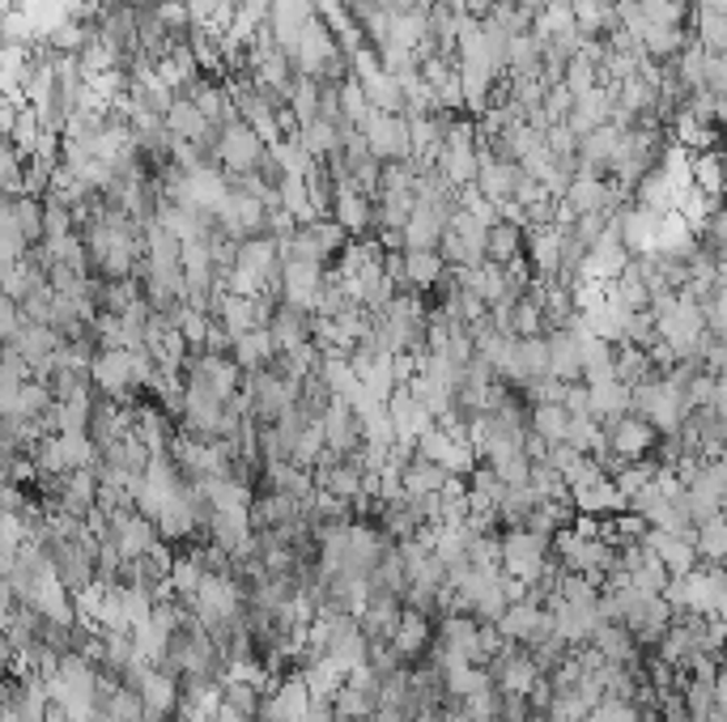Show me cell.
Listing matches in <instances>:
<instances>
[{"instance_id": "cell-31", "label": "cell", "mask_w": 727, "mask_h": 722, "mask_svg": "<svg viewBox=\"0 0 727 722\" xmlns=\"http://www.w3.org/2000/svg\"><path fill=\"white\" fill-rule=\"evenodd\" d=\"M18 4H22V0H0V18H4V13H13Z\"/></svg>"}, {"instance_id": "cell-10", "label": "cell", "mask_w": 727, "mask_h": 722, "mask_svg": "<svg viewBox=\"0 0 727 722\" xmlns=\"http://www.w3.org/2000/svg\"><path fill=\"white\" fill-rule=\"evenodd\" d=\"M430 642H435L430 616H421V612H412V608H400V621H396V633H391V650L400 654V663L421 659V654L430 650Z\"/></svg>"}, {"instance_id": "cell-11", "label": "cell", "mask_w": 727, "mask_h": 722, "mask_svg": "<svg viewBox=\"0 0 727 722\" xmlns=\"http://www.w3.org/2000/svg\"><path fill=\"white\" fill-rule=\"evenodd\" d=\"M442 225H447V209H430V204H412L409 221L400 230L405 251H435L442 239Z\"/></svg>"}, {"instance_id": "cell-13", "label": "cell", "mask_w": 727, "mask_h": 722, "mask_svg": "<svg viewBox=\"0 0 727 722\" xmlns=\"http://www.w3.org/2000/svg\"><path fill=\"white\" fill-rule=\"evenodd\" d=\"M277 358V349H272V337H268V328H251V332H242L235 344H230V361L239 365L242 374H256V370H268Z\"/></svg>"}, {"instance_id": "cell-26", "label": "cell", "mask_w": 727, "mask_h": 722, "mask_svg": "<svg viewBox=\"0 0 727 722\" xmlns=\"http://www.w3.org/2000/svg\"><path fill=\"white\" fill-rule=\"evenodd\" d=\"M510 337L515 340L545 337V311H540V302H532L528 293L515 298V307H510Z\"/></svg>"}, {"instance_id": "cell-32", "label": "cell", "mask_w": 727, "mask_h": 722, "mask_svg": "<svg viewBox=\"0 0 727 722\" xmlns=\"http://www.w3.org/2000/svg\"><path fill=\"white\" fill-rule=\"evenodd\" d=\"M128 4H137V9H149V4H153V0H128Z\"/></svg>"}, {"instance_id": "cell-8", "label": "cell", "mask_w": 727, "mask_h": 722, "mask_svg": "<svg viewBox=\"0 0 727 722\" xmlns=\"http://www.w3.org/2000/svg\"><path fill=\"white\" fill-rule=\"evenodd\" d=\"M205 528H209V544L230 561L251 556V519H247V510H213Z\"/></svg>"}, {"instance_id": "cell-30", "label": "cell", "mask_w": 727, "mask_h": 722, "mask_svg": "<svg viewBox=\"0 0 727 722\" xmlns=\"http://www.w3.org/2000/svg\"><path fill=\"white\" fill-rule=\"evenodd\" d=\"M13 663V650H9V638H4V625H0V668Z\"/></svg>"}, {"instance_id": "cell-20", "label": "cell", "mask_w": 727, "mask_h": 722, "mask_svg": "<svg viewBox=\"0 0 727 722\" xmlns=\"http://www.w3.org/2000/svg\"><path fill=\"white\" fill-rule=\"evenodd\" d=\"M405 255V281L409 289H435L447 277V264L438 251H400Z\"/></svg>"}, {"instance_id": "cell-21", "label": "cell", "mask_w": 727, "mask_h": 722, "mask_svg": "<svg viewBox=\"0 0 727 722\" xmlns=\"http://www.w3.org/2000/svg\"><path fill=\"white\" fill-rule=\"evenodd\" d=\"M724 158H719V149H706V153H689V183L706 192L710 200H719L724 192Z\"/></svg>"}, {"instance_id": "cell-2", "label": "cell", "mask_w": 727, "mask_h": 722, "mask_svg": "<svg viewBox=\"0 0 727 722\" xmlns=\"http://www.w3.org/2000/svg\"><path fill=\"white\" fill-rule=\"evenodd\" d=\"M328 217L345 230V239H370V234H375V200H370L349 174H345V179H332Z\"/></svg>"}, {"instance_id": "cell-27", "label": "cell", "mask_w": 727, "mask_h": 722, "mask_svg": "<svg viewBox=\"0 0 727 722\" xmlns=\"http://www.w3.org/2000/svg\"><path fill=\"white\" fill-rule=\"evenodd\" d=\"M149 13H153V22L162 26V30H167L175 43H179V39H188V30H192V18H188L183 0H153V4H149Z\"/></svg>"}, {"instance_id": "cell-25", "label": "cell", "mask_w": 727, "mask_h": 722, "mask_svg": "<svg viewBox=\"0 0 727 722\" xmlns=\"http://www.w3.org/2000/svg\"><path fill=\"white\" fill-rule=\"evenodd\" d=\"M13 221L22 230L26 247H39L43 242V200L39 195H18L13 200Z\"/></svg>"}, {"instance_id": "cell-9", "label": "cell", "mask_w": 727, "mask_h": 722, "mask_svg": "<svg viewBox=\"0 0 727 722\" xmlns=\"http://www.w3.org/2000/svg\"><path fill=\"white\" fill-rule=\"evenodd\" d=\"M316 18V0H268V34H272V43L290 56L293 39H298V30Z\"/></svg>"}, {"instance_id": "cell-12", "label": "cell", "mask_w": 727, "mask_h": 722, "mask_svg": "<svg viewBox=\"0 0 727 722\" xmlns=\"http://www.w3.org/2000/svg\"><path fill=\"white\" fill-rule=\"evenodd\" d=\"M268 337H272V349H277V353H286L293 344H307V340H311V314L277 302V311L268 319Z\"/></svg>"}, {"instance_id": "cell-22", "label": "cell", "mask_w": 727, "mask_h": 722, "mask_svg": "<svg viewBox=\"0 0 727 722\" xmlns=\"http://www.w3.org/2000/svg\"><path fill=\"white\" fill-rule=\"evenodd\" d=\"M694 553H698V561H706V565H719V561H724L727 556L724 514H715V519H706V523L694 528Z\"/></svg>"}, {"instance_id": "cell-5", "label": "cell", "mask_w": 727, "mask_h": 722, "mask_svg": "<svg viewBox=\"0 0 727 722\" xmlns=\"http://www.w3.org/2000/svg\"><path fill=\"white\" fill-rule=\"evenodd\" d=\"M86 374H90L94 391H102L107 400H116V404L128 409V400H132L128 391H137V383H132V353L128 349H98Z\"/></svg>"}, {"instance_id": "cell-23", "label": "cell", "mask_w": 727, "mask_h": 722, "mask_svg": "<svg viewBox=\"0 0 727 722\" xmlns=\"http://www.w3.org/2000/svg\"><path fill=\"white\" fill-rule=\"evenodd\" d=\"M379 710V701H375V693H366V689H353V684H345L340 680V689L332 693V714L345 722H366L370 714Z\"/></svg>"}, {"instance_id": "cell-4", "label": "cell", "mask_w": 727, "mask_h": 722, "mask_svg": "<svg viewBox=\"0 0 727 722\" xmlns=\"http://www.w3.org/2000/svg\"><path fill=\"white\" fill-rule=\"evenodd\" d=\"M328 268L307 264V260H281V277H277V302H286L293 311L311 314L316 311V298L323 289Z\"/></svg>"}, {"instance_id": "cell-18", "label": "cell", "mask_w": 727, "mask_h": 722, "mask_svg": "<svg viewBox=\"0 0 727 722\" xmlns=\"http://www.w3.org/2000/svg\"><path fill=\"white\" fill-rule=\"evenodd\" d=\"M400 484H405L409 498H421V493H438V489L447 484V472H442L438 463H430V459L409 455L400 463Z\"/></svg>"}, {"instance_id": "cell-19", "label": "cell", "mask_w": 727, "mask_h": 722, "mask_svg": "<svg viewBox=\"0 0 727 722\" xmlns=\"http://www.w3.org/2000/svg\"><path fill=\"white\" fill-rule=\"evenodd\" d=\"M213 319H218L221 328L230 332V340H239L242 332H251V328H256V298H239V293H226V289H221Z\"/></svg>"}, {"instance_id": "cell-24", "label": "cell", "mask_w": 727, "mask_h": 722, "mask_svg": "<svg viewBox=\"0 0 727 722\" xmlns=\"http://www.w3.org/2000/svg\"><path fill=\"white\" fill-rule=\"evenodd\" d=\"M566 421H570V412L561 409V404H532V409H528V430H532L536 438H545V442H561Z\"/></svg>"}, {"instance_id": "cell-16", "label": "cell", "mask_w": 727, "mask_h": 722, "mask_svg": "<svg viewBox=\"0 0 727 722\" xmlns=\"http://www.w3.org/2000/svg\"><path fill=\"white\" fill-rule=\"evenodd\" d=\"M587 646L596 650L605 663H634L638 659V642H634V633L626 625H596Z\"/></svg>"}, {"instance_id": "cell-6", "label": "cell", "mask_w": 727, "mask_h": 722, "mask_svg": "<svg viewBox=\"0 0 727 722\" xmlns=\"http://www.w3.org/2000/svg\"><path fill=\"white\" fill-rule=\"evenodd\" d=\"M358 132H362L370 158H379V162H409V120L405 116L370 111Z\"/></svg>"}, {"instance_id": "cell-7", "label": "cell", "mask_w": 727, "mask_h": 722, "mask_svg": "<svg viewBox=\"0 0 727 722\" xmlns=\"http://www.w3.org/2000/svg\"><path fill=\"white\" fill-rule=\"evenodd\" d=\"M655 438H659V433H655L643 417H634V412H626V417H617V421H608L605 425L608 455L621 459V463H634V459L651 455Z\"/></svg>"}, {"instance_id": "cell-3", "label": "cell", "mask_w": 727, "mask_h": 722, "mask_svg": "<svg viewBox=\"0 0 727 722\" xmlns=\"http://www.w3.org/2000/svg\"><path fill=\"white\" fill-rule=\"evenodd\" d=\"M213 158L221 170H235V174H256L260 162L268 158V144L247 128L242 120L218 128V141H213Z\"/></svg>"}, {"instance_id": "cell-1", "label": "cell", "mask_w": 727, "mask_h": 722, "mask_svg": "<svg viewBox=\"0 0 727 722\" xmlns=\"http://www.w3.org/2000/svg\"><path fill=\"white\" fill-rule=\"evenodd\" d=\"M549 556H554V549H549V535H540V531L507 528L502 535H498V570H502L507 578L528 582V586L545 574Z\"/></svg>"}, {"instance_id": "cell-29", "label": "cell", "mask_w": 727, "mask_h": 722, "mask_svg": "<svg viewBox=\"0 0 727 722\" xmlns=\"http://www.w3.org/2000/svg\"><path fill=\"white\" fill-rule=\"evenodd\" d=\"M213 722H251V719H247L242 710H235V705H226V701H221L218 710H213Z\"/></svg>"}, {"instance_id": "cell-28", "label": "cell", "mask_w": 727, "mask_h": 722, "mask_svg": "<svg viewBox=\"0 0 727 722\" xmlns=\"http://www.w3.org/2000/svg\"><path fill=\"white\" fill-rule=\"evenodd\" d=\"M200 574H205V565H200L192 553H188V556H170L167 582H170V591H175L179 600H188L196 586H200Z\"/></svg>"}, {"instance_id": "cell-17", "label": "cell", "mask_w": 727, "mask_h": 722, "mask_svg": "<svg viewBox=\"0 0 727 722\" xmlns=\"http://www.w3.org/2000/svg\"><path fill=\"white\" fill-rule=\"evenodd\" d=\"M524 255V225H515V221H494L489 230H485V260L489 264H510V260H519Z\"/></svg>"}, {"instance_id": "cell-14", "label": "cell", "mask_w": 727, "mask_h": 722, "mask_svg": "<svg viewBox=\"0 0 727 722\" xmlns=\"http://www.w3.org/2000/svg\"><path fill=\"white\" fill-rule=\"evenodd\" d=\"M626 412H630V387L626 383L608 379V383L587 387V417H596L600 425L617 421V417H626Z\"/></svg>"}, {"instance_id": "cell-15", "label": "cell", "mask_w": 727, "mask_h": 722, "mask_svg": "<svg viewBox=\"0 0 727 722\" xmlns=\"http://www.w3.org/2000/svg\"><path fill=\"white\" fill-rule=\"evenodd\" d=\"M668 123H673V144H680L685 153H706V149H719V123L694 120L689 111H677Z\"/></svg>"}]
</instances>
